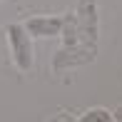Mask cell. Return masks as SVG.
<instances>
[{"mask_svg": "<svg viewBox=\"0 0 122 122\" xmlns=\"http://www.w3.org/2000/svg\"><path fill=\"white\" fill-rule=\"evenodd\" d=\"M97 57V45L92 42H75V45H62L52 57V70H70L80 65H90Z\"/></svg>", "mask_w": 122, "mask_h": 122, "instance_id": "obj_1", "label": "cell"}, {"mask_svg": "<svg viewBox=\"0 0 122 122\" xmlns=\"http://www.w3.org/2000/svg\"><path fill=\"white\" fill-rule=\"evenodd\" d=\"M5 32H8V42H10V55H13V62L18 65V70H27L32 67V60H35V55H32V40L30 35H27V30L23 25L13 23L5 27Z\"/></svg>", "mask_w": 122, "mask_h": 122, "instance_id": "obj_2", "label": "cell"}, {"mask_svg": "<svg viewBox=\"0 0 122 122\" xmlns=\"http://www.w3.org/2000/svg\"><path fill=\"white\" fill-rule=\"evenodd\" d=\"M75 20H77V37L80 42H97V32H100V25H97V0H80L77 3V13H75Z\"/></svg>", "mask_w": 122, "mask_h": 122, "instance_id": "obj_3", "label": "cell"}, {"mask_svg": "<svg viewBox=\"0 0 122 122\" xmlns=\"http://www.w3.org/2000/svg\"><path fill=\"white\" fill-rule=\"evenodd\" d=\"M23 27L32 37H57L60 30H62V18L60 15H52V18H30Z\"/></svg>", "mask_w": 122, "mask_h": 122, "instance_id": "obj_4", "label": "cell"}, {"mask_svg": "<svg viewBox=\"0 0 122 122\" xmlns=\"http://www.w3.org/2000/svg\"><path fill=\"white\" fill-rule=\"evenodd\" d=\"M60 37H62V45H75V42H80V37H77V20L75 15H62V30H60Z\"/></svg>", "mask_w": 122, "mask_h": 122, "instance_id": "obj_5", "label": "cell"}, {"mask_svg": "<svg viewBox=\"0 0 122 122\" xmlns=\"http://www.w3.org/2000/svg\"><path fill=\"white\" fill-rule=\"evenodd\" d=\"M110 120H112V112H110V110L92 107V110H87L85 115H80V117L72 120V122H110Z\"/></svg>", "mask_w": 122, "mask_h": 122, "instance_id": "obj_6", "label": "cell"}, {"mask_svg": "<svg viewBox=\"0 0 122 122\" xmlns=\"http://www.w3.org/2000/svg\"><path fill=\"white\" fill-rule=\"evenodd\" d=\"M50 122H72V115H67V112H60L57 117H52Z\"/></svg>", "mask_w": 122, "mask_h": 122, "instance_id": "obj_7", "label": "cell"}, {"mask_svg": "<svg viewBox=\"0 0 122 122\" xmlns=\"http://www.w3.org/2000/svg\"><path fill=\"white\" fill-rule=\"evenodd\" d=\"M112 117H115V120H117V122H122V105H120V107H117V110H115V115H112Z\"/></svg>", "mask_w": 122, "mask_h": 122, "instance_id": "obj_8", "label": "cell"}, {"mask_svg": "<svg viewBox=\"0 0 122 122\" xmlns=\"http://www.w3.org/2000/svg\"><path fill=\"white\" fill-rule=\"evenodd\" d=\"M110 122H112V120H110Z\"/></svg>", "mask_w": 122, "mask_h": 122, "instance_id": "obj_9", "label": "cell"}]
</instances>
